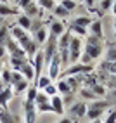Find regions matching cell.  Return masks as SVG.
<instances>
[{"label":"cell","instance_id":"1","mask_svg":"<svg viewBox=\"0 0 116 123\" xmlns=\"http://www.w3.org/2000/svg\"><path fill=\"white\" fill-rule=\"evenodd\" d=\"M102 54H104V42H102V38L87 35L83 38V50H81V55H80L78 62H81V64H94Z\"/></svg>","mask_w":116,"mask_h":123},{"label":"cell","instance_id":"2","mask_svg":"<svg viewBox=\"0 0 116 123\" xmlns=\"http://www.w3.org/2000/svg\"><path fill=\"white\" fill-rule=\"evenodd\" d=\"M92 23V18L90 16H78V18H74L71 23H69V31H71V35L74 37H80V38H85L88 35V24Z\"/></svg>","mask_w":116,"mask_h":123},{"label":"cell","instance_id":"3","mask_svg":"<svg viewBox=\"0 0 116 123\" xmlns=\"http://www.w3.org/2000/svg\"><path fill=\"white\" fill-rule=\"evenodd\" d=\"M109 104H111V102L107 101V99H95V101H92V104L87 106V114H85V116H87L90 121L101 118L102 114H104V111L109 108Z\"/></svg>","mask_w":116,"mask_h":123},{"label":"cell","instance_id":"4","mask_svg":"<svg viewBox=\"0 0 116 123\" xmlns=\"http://www.w3.org/2000/svg\"><path fill=\"white\" fill-rule=\"evenodd\" d=\"M18 9L23 11V14L30 16L31 19H40L42 18V9L38 7V4L35 0H14Z\"/></svg>","mask_w":116,"mask_h":123},{"label":"cell","instance_id":"5","mask_svg":"<svg viewBox=\"0 0 116 123\" xmlns=\"http://www.w3.org/2000/svg\"><path fill=\"white\" fill-rule=\"evenodd\" d=\"M92 71H94V64L74 62V64H69L66 69H62L61 76H85V75H90Z\"/></svg>","mask_w":116,"mask_h":123},{"label":"cell","instance_id":"6","mask_svg":"<svg viewBox=\"0 0 116 123\" xmlns=\"http://www.w3.org/2000/svg\"><path fill=\"white\" fill-rule=\"evenodd\" d=\"M18 43H19V47L24 50V54H26L28 59H31V57L40 50V45L35 42V38H33L30 33H26L23 38H19V40H18Z\"/></svg>","mask_w":116,"mask_h":123},{"label":"cell","instance_id":"7","mask_svg":"<svg viewBox=\"0 0 116 123\" xmlns=\"http://www.w3.org/2000/svg\"><path fill=\"white\" fill-rule=\"evenodd\" d=\"M81 50H83V38L73 35V37H71V42H69V47H68V52H69V64H74V62L80 61Z\"/></svg>","mask_w":116,"mask_h":123},{"label":"cell","instance_id":"8","mask_svg":"<svg viewBox=\"0 0 116 123\" xmlns=\"http://www.w3.org/2000/svg\"><path fill=\"white\" fill-rule=\"evenodd\" d=\"M45 68H47V75L50 76L52 81H57V80L61 78V75H62V66H61V61H59V55H57V54L52 57V61L49 62Z\"/></svg>","mask_w":116,"mask_h":123},{"label":"cell","instance_id":"9","mask_svg":"<svg viewBox=\"0 0 116 123\" xmlns=\"http://www.w3.org/2000/svg\"><path fill=\"white\" fill-rule=\"evenodd\" d=\"M23 114H24V123H37L38 120V111L35 102H26L23 101Z\"/></svg>","mask_w":116,"mask_h":123},{"label":"cell","instance_id":"10","mask_svg":"<svg viewBox=\"0 0 116 123\" xmlns=\"http://www.w3.org/2000/svg\"><path fill=\"white\" fill-rule=\"evenodd\" d=\"M69 114H71V120H81L87 114V104L85 102H81V101H76V102H73L69 106Z\"/></svg>","mask_w":116,"mask_h":123},{"label":"cell","instance_id":"11","mask_svg":"<svg viewBox=\"0 0 116 123\" xmlns=\"http://www.w3.org/2000/svg\"><path fill=\"white\" fill-rule=\"evenodd\" d=\"M12 97H14L12 87L0 81V108H9V102L12 101Z\"/></svg>","mask_w":116,"mask_h":123},{"label":"cell","instance_id":"12","mask_svg":"<svg viewBox=\"0 0 116 123\" xmlns=\"http://www.w3.org/2000/svg\"><path fill=\"white\" fill-rule=\"evenodd\" d=\"M30 62L33 64V69H35V80L42 75V69L45 68V57H43V52H42V49H40V50L35 54L30 59Z\"/></svg>","mask_w":116,"mask_h":123},{"label":"cell","instance_id":"13","mask_svg":"<svg viewBox=\"0 0 116 123\" xmlns=\"http://www.w3.org/2000/svg\"><path fill=\"white\" fill-rule=\"evenodd\" d=\"M5 49H7V54H9L11 57H19V59H28L26 54H24V50L19 47L18 40H9V42L5 43Z\"/></svg>","mask_w":116,"mask_h":123},{"label":"cell","instance_id":"14","mask_svg":"<svg viewBox=\"0 0 116 123\" xmlns=\"http://www.w3.org/2000/svg\"><path fill=\"white\" fill-rule=\"evenodd\" d=\"M50 106H52V111L57 116H64V111H66V106H64V101H62V95H52L50 97Z\"/></svg>","mask_w":116,"mask_h":123},{"label":"cell","instance_id":"15","mask_svg":"<svg viewBox=\"0 0 116 123\" xmlns=\"http://www.w3.org/2000/svg\"><path fill=\"white\" fill-rule=\"evenodd\" d=\"M88 35L90 37H97V38H104V28H102V21L101 19H92V23L88 24Z\"/></svg>","mask_w":116,"mask_h":123},{"label":"cell","instance_id":"16","mask_svg":"<svg viewBox=\"0 0 116 123\" xmlns=\"http://www.w3.org/2000/svg\"><path fill=\"white\" fill-rule=\"evenodd\" d=\"M33 38H35V42L42 47L45 42H47V38H49V26H43V24H40V26L33 31Z\"/></svg>","mask_w":116,"mask_h":123},{"label":"cell","instance_id":"17","mask_svg":"<svg viewBox=\"0 0 116 123\" xmlns=\"http://www.w3.org/2000/svg\"><path fill=\"white\" fill-rule=\"evenodd\" d=\"M64 31H66V26H64V23L59 21V19H52V23L49 24V35H52L55 38H59Z\"/></svg>","mask_w":116,"mask_h":123},{"label":"cell","instance_id":"18","mask_svg":"<svg viewBox=\"0 0 116 123\" xmlns=\"http://www.w3.org/2000/svg\"><path fill=\"white\" fill-rule=\"evenodd\" d=\"M16 24L30 33L31 28H33V19L30 18V16H26V14H18V16H16Z\"/></svg>","mask_w":116,"mask_h":123},{"label":"cell","instance_id":"19","mask_svg":"<svg viewBox=\"0 0 116 123\" xmlns=\"http://www.w3.org/2000/svg\"><path fill=\"white\" fill-rule=\"evenodd\" d=\"M55 87H57V94L62 95V97L64 95H69V94H74L73 90H71V87H69V83L66 81V78H62V76L55 81Z\"/></svg>","mask_w":116,"mask_h":123},{"label":"cell","instance_id":"20","mask_svg":"<svg viewBox=\"0 0 116 123\" xmlns=\"http://www.w3.org/2000/svg\"><path fill=\"white\" fill-rule=\"evenodd\" d=\"M21 75L26 78L30 83H35V69H33V64H31L30 61L23 64V68H21Z\"/></svg>","mask_w":116,"mask_h":123},{"label":"cell","instance_id":"21","mask_svg":"<svg viewBox=\"0 0 116 123\" xmlns=\"http://www.w3.org/2000/svg\"><path fill=\"white\" fill-rule=\"evenodd\" d=\"M69 11H66L64 7L61 4H55V7L52 9V16H54V19H59V21H64V19H68L69 18Z\"/></svg>","mask_w":116,"mask_h":123},{"label":"cell","instance_id":"22","mask_svg":"<svg viewBox=\"0 0 116 123\" xmlns=\"http://www.w3.org/2000/svg\"><path fill=\"white\" fill-rule=\"evenodd\" d=\"M0 123H18V118L9 108H0Z\"/></svg>","mask_w":116,"mask_h":123},{"label":"cell","instance_id":"23","mask_svg":"<svg viewBox=\"0 0 116 123\" xmlns=\"http://www.w3.org/2000/svg\"><path fill=\"white\" fill-rule=\"evenodd\" d=\"M71 31H64V33L57 38V50H62V49H68L69 47V42H71Z\"/></svg>","mask_w":116,"mask_h":123},{"label":"cell","instance_id":"24","mask_svg":"<svg viewBox=\"0 0 116 123\" xmlns=\"http://www.w3.org/2000/svg\"><path fill=\"white\" fill-rule=\"evenodd\" d=\"M11 87H12L14 95H21V94L26 92V88L30 87V81H28V80H21V81H18V83H14V85H11Z\"/></svg>","mask_w":116,"mask_h":123},{"label":"cell","instance_id":"25","mask_svg":"<svg viewBox=\"0 0 116 123\" xmlns=\"http://www.w3.org/2000/svg\"><path fill=\"white\" fill-rule=\"evenodd\" d=\"M38 94V88L35 83H30V87L26 88V92H24V99L23 101H26V102H35V97Z\"/></svg>","mask_w":116,"mask_h":123},{"label":"cell","instance_id":"26","mask_svg":"<svg viewBox=\"0 0 116 123\" xmlns=\"http://www.w3.org/2000/svg\"><path fill=\"white\" fill-rule=\"evenodd\" d=\"M99 71L104 73V75H116V61H114V62L104 61L101 66H99Z\"/></svg>","mask_w":116,"mask_h":123},{"label":"cell","instance_id":"27","mask_svg":"<svg viewBox=\"0 0 116 123\" xmlns=\"http://www.w3.org/2000/svg\"><path fill=\"white\" fill-rule=\"evenodd\" d=\"M28 61H30V59H19V57H11V55H9V68H11L12 71H21L23 64L28 62Z\"/></svg>","mask_w":116,"mask_h":123},{"label":"cell","instance_id":"28","mask_svg":"<svg viewBox=\"0 0 116 123\" xmlns=\"http://www.w3.org/2000/svg\"><path fill=\"white\" fill-rule=\"evenodd\" d=\"M50 83H52V80H50V76H49V75H40V76L35 80V85H37L38 90H43L47 85H50Z\"/></svg>","mask_w":116,"mask_h":123},{"label":"cell","instance_id":"29","mask_svg":"<svg viewBox=\"0 0 116 123\" xmlns=\"http://www.w3.org/2000/svg\"><path fill=\"white\" fill-rule=\"evenodd\" d=\"M9 30H11V38H12V40H19V38H23L24 35L28 33V31H24L21 26H18V24L9 26Z\"/></svg>","mask_w":116,"mask_h":123},{"label":"cell","instance_id":"30","mask_svg":"<svg viewBox=\"0 0 116 123\" xmlns=\"http://www.w3.org/2000/svg\"><path fill=\"white\" fill-rule=\"evenodd\" d=\"M11 40V30L7 24H2L0 26V45H5Z\"/></svg>","mask_w":116,"mask_h":123},{"label":"cell","instance_id":"31","mask_svg":"<svg viewBox=\"0 0 116 123\" xmlns=\"http://www.w3.org/2000/svg\"><path fill=\"white\" fill-rule=\"evenodd\" d=\"M104 61H107V62H114L116 61V45L106 47V50H104Z\"/></svg>","mask_w":116,"mask_h":123},{"label":"cell","instance_id":"32","mask_svg":"<svg viewBox=\"0 0 116 123\" xmlns=\"http://www.w3.org/2000/svg\"><path fill=\"white\" fill-rule=\"evenodd\" d=\"M35 2L42 11H47V12H52V9L55 7V0H35Z\"/></svg>","mask_w":116,"mask_h":123},{"label":"cell","instance_id":"33","mask_svg":"<svg viewBox=\"0 0 116 123\" xmlns=\"http://www.w3.org/2000/svg\"><path fill=\"white\" fill-rule=\"evenodd\" d=\"M16 11L14 7H11L9 4H0V18H9V16H14Z\"/></svg>","mask_w":116,"mask_h":123},{"label":"cell","instance_id":"34","mask_svg":"<svg viewBox=\"0 0 116 123\" xmlns=\"http://www.w3.org/2000/svg\"><path fill=\"white\" fill-rule=\"evenodd\" d=\"M113 2H114V0H99V2H97V7H99V11H101V14L111 12Z\"/></svg>","mask_w":116,"mask_h":123},{"label":"cell","instance_id":"35","mask_svg":"<svg viewBox=\"0 0 116 123\" xmlns=\"http://www.w3.org/2000/svg\"><path fill=\"white\" fill-rule=\"evenodd\" d=\"M78 92H80V95L83 97V99H88V101H95V99H97L95 94L92 92V88H90V87H80Z\"/></svg>","mask_w":116,"mask_h":123},{"label":"cell","instance_id":"36","mask_svg":"<svg viewBox=\"0 0 116 123\" xmlns=\"http://www.w3.org/2000/svg\"><path fill=\"white\" fill-rule=\"evenodd\" d=\"M11 73H12V69L9 66H4L2 73H0V81L5 83V85H11Z\"/></svg>","mask_w":116,"mask_h":123},{"label":"cell","instance_id":"37","mask_svg":"<svg viewBox=\"0 0 116 123\" xmlns=\"http://www.w3.org/2000/svg\"><path fill=\"white\" fill-rule=\"evenodd\" d=\"M62 7H64V9L66 11H69V12H73V11H76L78 9V2H76V0H61V2H59Z\"/></svg>","mask_w":116,"mask_h":123},{"label":"cell","instance_id":"38","mask_svg":"<svg viewBox=\"0 0 116 123\" xmlns=\"http://www.w3.org/2000/svg\"><path fill=\"white\" fill-rule=\"evenodd\" d=\"M50 102V97H49L45 92H42V90H38V94L35 97V106H40V104H47Z\"/></svg>","mask_w":116,"mask_h":123},{"label":"cell","instance_id":"39","mask_svg":"<svg viewBox=\"0 0 116 123\" xmlns=\"http://www.w3.org/2000/svg\"><path fill=\"white\" fill-rule=\"evenodd\" d=\"M42 92H45L49 97H52V95H57V87H55V83L52 81V83H50V85H47V87L42 90Z\"/></svg>","mask_w":116,"mask_h":123},{"label":"cell","instance_id":"40","mask_svg":"<svg viewBox=\"0 0 116 123\" xmlns=\"http://www.w3.org/2000/svg\"><path fill=\"white\" fill-rule=\"evenodd\" d=\"M37 111H38V114H43V113H54V111H52V106H50V102L37 106Z\"/></svg>","mask_w":116,"mask_h":123},{"label":"cell","instance_id":"41","mask_svg":"<svg viewBox=\"0 0 116 123\" xmlns=\"http://www.w3.org/2000/svg\"><path fill=\"white\" fill-rule=\"evenodd\" d=\"M21 80H26V78L21 75V71H12L11 73V85L18 83V81H21Z\"/></svg>","mask_w":116,"mask_h":123},{"label":"cell","instance_id":"42","mask_svg":"<svg viewBox=\"0 0 116 123\" xmlns=\"http://www.w3.org/2000/svg\"><path fill=\"white\" fill-rule=\"evenodd\" d=\"M102 123H116V109H111L109 113H107Z\"/></svg>","mask_w":116,"mask_h":123},{"label":"cell","instance_id":"43","mask_svg":"<svg viewBox=\"0 0 116 123\" xmlns=\"http://www.w3.org/2000/svg\"><path fill=\"white\" fill-rule=\"evenodd\" d=\"M107 87L109 88H116V75H107Z\"/></svg>","mask_w":116,"mask_h":123},{"label":"cell","instance_id":"44","mask_svg":"<svg viewBox=\"0 0 116 123\" xmlns=\"http://www.w3.org/2000/svg\"><path fill=\"white\" fill-rule=\"evenodd\" d=\"M81 2H83V5L87 7L88 11L95 9V5H97V0H81Z\"/></svg>","mask_w":116,"mask_h":123},{"label":"cell","instance_id":"45","mask_svg":"<svg viewBox=\"0 0 116 123\" xmlns=\"http://www.w3.org/2000/svg\"><path fill=\"white\" fill-rule=\"evenodd\" d=\"M107 97H106V99L107 101H109V102H113V101H116V88H109V90H107V94H106Z\"/></svg>","mask_w":116,"mask_h":123},{"label":"cell","instance_id":"46","mask_svg":"<svg viewBox=\"0 0 116 123\" xmlns=\"http://www.w3.org/2000/svg\"><path fill=\"white\" fill-rule=\"evenodd\" d=\"M5 55H7V49H5V45H0V61H4Z\"/></svg>","mask_w":116,"mask_h":123},{"label":"cell","instance_id":"47","mask_svg":"<svg viewBox=\"0 0 116 123\" xmlns=\"http://www.w3.org/2000/svg\"><path fill=\"white\" fill-rule=\"evenodd\" d=\"M57 123H73V120H71V118H68V116H61Z\"/></svg>","mask_w":116,"mask_h":123},{"label":"cell","instance_id":"48","mask_svg":"<svg viewBox=\"0 0 116 123\" xmlns=\"http://www.w3.org/2000/svg\"><path fill=\"white\" fill-rule=\"evenodd\" d=\"M111 14H113L114 18H116V0L113 2V7H111Z\"/></svg>","mask_w":116,"mask_h":123},{"label":"cell","instance_id":"49","mask_svg":"<svg viewBox=\"0 0 116 123\" xmlns=\"http://www.w3.org/2000/svg\"><path fill=\"white\" fill-rule=\"evenodd\" d=\"M113 31H114V37H116V18H114V21H113Z\"/></svg>","mask_w":116,"mask_h":123},{"label":"cell","instance_id":"50","mask_svg":"<svg viewBox=\"0 0 116 123\" xmlns=\"http://www.w3.org/2000/svg\"><path fill=\"white\" fill-rule=\"evenodd\" d=\"M90 123H102V120H101V118H97V120H94V121H90Z\"/></svg>","mask_w":116,"mask_h":123},{"label":"cell","instance_id":"51","mask_svg":"<svg viewBox=\"0 0 116 123\" xmlns=\"http://www.w3.org/2000/svg\"><path fill=\"white\" fill-rule=\"evenodd\" d=\"M11 0H0V4H9Z\"/></svg>","mask_w":116,"mask_h":123},{"label":"cell","instance_id":"52","mask_svg":"<svg viewBox=\"0 0 116 123\" xmlns=\"http://www.w3.org/2000/svg\"><path fill=\"white\" fill-rule=\"evenodd\" d=\"M2 68H4V62L0 61V73H2Z\"/></svg>","mask_w":116,"mask_h":123},{"label":"cell","instance_id":"53","mask_svg":"<svg viewBox=\"0 0 116 123\" xmlns=\"http://www.w3.org/2000/svg\"><path fill=\"white\" fill-rule=\"evenodd\" d=\"M76 2H80V0H76Z\"/></svg>","mask_w":116,"mask_h":123},{"label":"cell","instance_id":"54","mask_svg":"<svg viewBox=\"0 0 116 123\" xmlns=\"http://www.w3.org/2000/svg\"><path fill=\"white\" fill-rule=\"evenodd\" d=\"M59 2H61V0H59Z\"/></svg>","mask_w":116,"mask_h":123}]
</instances>
